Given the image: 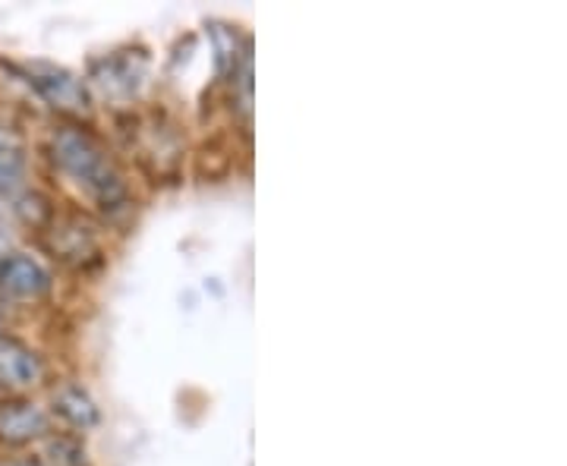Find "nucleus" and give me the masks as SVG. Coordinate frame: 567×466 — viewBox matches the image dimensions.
I'll list each match as a JSON object with an SVG mask.
<instances>
[{
  "label": "nucleus",
  "instance_id": "nucleus-1",
  "mask_svg": "<svg viewBox=\"0 0 567 466\" xmlns=\"http://www.w3.org/2000/svg\"><path fill=\"white\" fill-rule=\"evenodd\" d=\"M41 152L51 174L85 199L89 215H95L104 227H121L136 215V193L117 152L89 123L54 121L44 133Z\"/></svg>",
  "mask_w": 567,
  "mask_h": 466
},
{
  "label": "nucleus",
  "instance_id": "nucleus-2",
  "mask_svg": "<svg viewBox=\"0 0 567 466\" xmlns=\"http://www.w3.org/2000/svg\"><path fill=\"white\" fill-rule=\"evenodd\" d=\"M117 123L123 130V143L133 152L140 167L158 183H177L186 158V139L183 126L167 107H148V111H121Z\"/></svg>",
  "mask_w": 567,
  "mask_h": 466
},
{
  "label": "nucleus",
  "instance_id": "nucleus-3",
  "mask_svg": "<svg viewBox=\"0 0 567 466\" xmlns=\"http://www.w3.org/2000/svg\"><path fill=\"white\" fill-rule=\"evenodd\" d=\"M35 240L51 262L73 275L99 271L107 262V227L82 208H58Z\"/></svg>",
  "mask_w": 567,
  "mask_h": 466
},
{
  "label": "nucleus",
  "instance_id": "nucleus-4",
  "mask_svg": "<svg viewBox=\"0 0 567 466\" xmlns=\"http://www.w3.org/2000/svg\"><path fill=\"white\" fill-rule=\"evenodd\" d=\"M22 85L29 89V95L48 107L58 121H76L89 123L92 111H95V99L89 92V82L82 80L80 73H73L70 66L44 58H32V61L17 63Z\"/></svg>",
  "mask_w": 567,
  "mask_h": 466
},
{
  "label": "nucleus",
  "instance_id": "nucleus-5",
  "mask_svg": "<svg viewBox=\"0 0 567 466\" xmlns=\"http://www.w3.org/2000/svg\"><path fill=\"white\" fill-rule=\"evenodd\" d=\"M145 76H148V51L121 48L89 63V92L92 99L102 95L104 102L130 111L133 107L130 102L140 95Z\"/></svg>",
  "mask_w": 567,
  "mask_h": 466
},
{
  "label": "nucleus",
  "instance_id": "nucleus-6",
  "mask_svg": "<svg viewBox=\"0 0 567 466\" xmlns=\"http://www.w3.org/2000/svg\"><path fill=\"white\" fill-rule=\"evenodd\" d=\"M54 275L29 249H13L0 259V309H32L51 300Z\"/></svg>",
  "mask_w": 567,
  "mask_h": 466
},
{
  "label": "nucleus",
  "instance_id": "nucleus-7",
  "mask_svg": "<svg viewBox=\"0 0 567 466\" xmlns=\"http://www.w3.org/2000/svg\"><path fill=\"white\" fill-rule=\"evenodd\" d=\"M48 382V360L39 346L13 331H0V394L22 397L35 394Z\"/></svg>",
  "mask_w": 567,
  "mask_h": 466
},
{
  "label": "nucleus",
  "instance_id": "nucleus-8",
  "mask_svg": "<svg viewBox=\"0 0 567 466\" xmlns=\"http://www.w3.org/2000/svg\"><path fill=\"white\" fill-rule=\"evenodd\" d=\"M32 186V148L10 107H0V215Z\"/></svg>",
  "mask_w": 567,
  "mask_h": 466
},
{
  "label": "nucleus",
  "instance_id": "nucleus-9",
  "mask_svg": "<svg viewBox=\"0 0 567 466\" xmlns=\"http://www.w3.org/2000/svg\"><path fill=\"white\" fill-rule=\"evenodd\" d=\"M48 416L54 428L70 435H89L102 426V406L92 397V391L76 379H61L48 387Z\"/></svg>",
  "mask_w": 567,
  "mask_h": 466
},
{
  "label": "nucleus",
  "instance_id": "nucleus-10",
  "mask_svg": "<svg viewBox=\"0 0 567 466\" xmlns=\"http://www.w3.org/2000/svg\"><path fill=\"white\" fill-rule=\"evenodd\" d=\"M48 432H54V423L48 416V406L35 394L0 397V451L39 445Z\"/></svg>",
  "mask_w": 567,
  "mask_h": 466
},
{
  "label": "nucleus",
  "instance_id": "nucleus-11",
  "mask_svg": "<svg viewBox=\"0 0 567 466\" xmlns=\"http://www.w3.org/2000/svg\"><path fill=\"white\" fill-rule=\"evenodd\" d=\"M29 457L39 466H92L85 442L80 435H70V432H61V428L48 432L39 445H32Z\"/></svg>",
  "mask_w": 567,
  "mask_h": 466
},
{
  "label": "nucleus",
  "instance_id": "nucleus-12",
  "mask_svg": "<svg viewBox=\"0 0 567 466\" xmlns=\"http://www.w3.org/2000/svg\"><path fill=\"white\" fill-rule=\"evenodd\" d=\"M0 466H39L29 454H22V457H0Z\"/></svg>",
  "mask_w": 567,
  "mask_h": 466
},
{
  "label": "nucleus",
  "instance_id": "nucleus-13",
  "mask_svg": "<svg viewBox=\"0 0 567 466\" xmlns=\"http://www.w3.org/2000/svg\"><path fill=\"white\" fill-rule=\"evenodd\" d=\"M0 397H3V394H0Z\"/></svg>",
  "mask_w": 567,
  "mask_h": 466
}]
</instances>
